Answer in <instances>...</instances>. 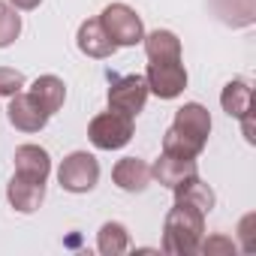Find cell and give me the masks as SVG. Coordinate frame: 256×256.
Segmentation results:
<instances>
[{
  "mask_svg": "<svg viewBox=\"0 0 256 256\" xmlns=\"http://www.w3.org/2000/svg\"><path fill=\"white\" fill-rule=\"evenodd\" d=\"M211 136V114L202 102H184L175 112V120L163 136V154H175L184 160H199Z\"/></svg>",
  "mask_w": 256,
  "mask_h": 256,
  "instance_id": "1",
  "label": "cell"
},
{
  "mask_svg": "<svg viewBox=\"0 0 256 256\" xmlns=\"http://www.w3.org/2000/svg\"><path fill=\"white\" fill-rule=\"evenodd\" d=\"M205 238V214L187 202H175L163 220V253L193 256Z\"/></svg>",
  "mask_w": 256,
  "mask_h": 256,
  "instance_id": "2",
  "label": "cell"
},
{
  "mask_svg": "<svg viewBox=\"0 0 256 256\" xmlns=\"http://www.w3.org/2000/svg\"><path fill=\"white\" fill-rule=\"evenodd\" d=\"M100 24H102V30L108 34V40L118 48H130V46H139L145 40L142 16L126 4H108L100 12Z\"/></svg>",
  "mask_w": 256,
  "mask_h": 256,
  "instance_id": "3",
  "label": "cell"
},
{
  "mask_svg": "<svg viewBox=\"0 0 256 256\" xmlns=\"http://www.w3.org/2000/svg\"><path fill=\"white\" fill-rule=\"evenodd\" d=\"M151 90H148V82L145 76L139 72H130V76H108V108L112 112H120L126 118H136L139 112H145V102H148Z\"/></svg>",
  "mask_w": 256,
  "mask_h": 256,
  "instance_id": "4",
  "label": "cell"
},
{
  "mask_svg": "<svg viewBox=\"0 0 256 256\" xmlns=\"http://www.w3.org/2000/svg\"><path fill=\"white\" fill-rule=\"evenodd\" d=\"M136 133V126H133V118H126L120 112H100L90 124H88V139L94 148L100 151H118L124 145H130Z\"/></svg>",
  "mask_w": 256,
  "mask_h": 256,
  "instance_id": "5",
  "label": "cell"
},
{
  "mask_svg": "<svg viewBox=\"0 0 256 256\" xmlns=\"http://www.w3.org/2000/svg\"><path fill=\"white\" fill-rule=\"evenodd\" d=\"M96 181H100V163L88 151H72L58 166V184L66 193H76V196L90 193L96 187Z\"/></svg>",
  "mask_w": 256,
  "mask_h": 256,
  "instance_id": "6",
  "label": "cell"
},
{
  "mask_svg": "<svg viewBox=\"0 0 256 256\" xmlns=\"http://www.w3.org/2000/svg\"><path fill=\"white\" fill-rule=\"evenodd\" d=\"M148 90L160 100H175L187 88V66L181 60H163V64H148L145 70Z\"/></svg>",
  "mask_w": 256,
  "mask_h": 256,
  "instance_id": "7",
  "label": "cell"
},
{
  "mask_svg": "<svg viewBox=\"0 0 256 256\" xmlns=\"http://www.w3.org/2000/svg\"><path fill=\"white\" fill-rule=\"evenodd\" d=\"M6 118H10V124L16 126V130H22V133H40V130H46V124H48V114L40 108V102L28 90H18L16 96H10Z\"/></svg>",
  "mask_w": 256,
  "mask_h": 256,
  "instance_id": "8",
  "label": "cell"
},
{
  "mask_svg": "<svg viewBox=\"0 0 256 256\" xmlns=\"http://www.w3.org/2000/svg\"><path fill=\"white\" fill-rule=\"evenodd\" d=\"M6 199L18 214H34L46 202V184L34 181V178H24V175H12L10 184H6Z\"/></svg>",
  "mask_w": 256,
  "mask_h": 256,
  "instance_id": "9",
  "label": "cell"
},
{
  "mask_svg": "<svg viewBox=\"0 0 256 256\" xmlns=\"http://www.w3.org/2000/svg\"><path fill=\"white\" fill-rule=\"evenodd\" d=\"M76 46H78L82 54H88V58H94V60H106V58H112V54L118 52V46L108 40V34H106L102 24H100V16L78 24Z\"/></svg>",
  "mask_w": 256,
  "mask_h": 256,
  "instance_id": "10",
  "label": "cell"
},
{
  "mask_svg": "<svg viewBox=\"0 0 256 256\" xmlns=\"http://www.w3.org/2000/svg\"><path fill=\"white\" fill-rule=\"evenodd\" d=\"M112 181L124 193H145L151 184V166L139 157H124L112 169Z\"/></svg>",
  "mask_w": 256,
  "mask_h": 256,
  "instance_id": "11",
  "label": "cell"
},
{
  "mask_svg": "<svg viewBox=\"0 0 256 256\" xmlns=\"http://www.w3.org/2000/svg\"><path fill=\"white\" fill-rule=\"evenodd\" d=\"M12 163H16V175L34 178V181H42V184L52 175V157L42 145H18Z\"/></svg>",
  "mask_w": 256,
  "mask_h": 256,
  "instance_id": "12",
  "label": "cell"
},
{
  "mask_svg": "<svg viewBox=\"0 0 256 256\" xmlns=\"http://www.w3.org/2000/svg\"><path fill=\"white\" fill-rule=\"evenodd\" d=\"M199 172V163L196 160H184V157H175V154H160L151 166V178L169 190H175L184 178L196 175Z\"/></svg>",
  "mask_w": 256,
  "mask_h": 256,
  "instance_id": "13",
  "label": "cell"
},
{
  "mask_svg": "<svg viewBox=\"0 0 256 256\" xmlns=\"http://www.w3.org/2000/svg\"><path fill=\"white\" fill-rule=\"evenodd\" d=\"M36 102H40V108L52 118L54 112H60L64 108V100H66V84H64V78H58V76H40V78H34V84H30V90H28Z\"/></svg>",
  "mask_w": 256,
  "mask_h": 256,
  "instance_id": "14",
  "label": "cell"
},
{
  "mask_svg": "<svg viewBox=\"0 0 256 256\" xmlns=\"http://www.w3.org/2000/svg\"><path fill=\"white\" fill-rule=\"evenodd\" d=\"M208 6L226 28H250L256 22V0H208Z\"/></svg>",
  "mask_w": 256,
  "mask_h": 256,
  "instance_id": "15",
  "label": "cell"
},
{
  "mask_svg": "<svg viewBox=\"0 0 256 256\" xmlns=\"http://www.w3.org/2000/svg\"><path fill=\"white\" fill-rule=\"evenodd\" d=\"M142 46H145L148 64H163V60H181V40H178V34H172V30H163V28H157V30L145 34Z\"/></svg>",
  "mask_w": 256,
  "mask_h": 256,
  "instance_id": "16",
  "label": "cell"
},
{
  "mask_svg": "<svg viewBox=\"0 0 256 256\" xmlns=\"http://www.w3.org/2000/svg\"><path fill=\"white\" fill-rule=\"evenodd\" d=\"M172 193H175V202H187V205L199 208L202 214H211V211H214V205H217L214 190L199 178V172H196V175H190V178H184Z\"/></svg>",
  "mask_w": 256,
  "mask_h": 256,
  "instance_id": "17",
  "label": "cell"
},
{
  "mask_svg": "<svg viewBox=\"0 0 256 256\" xmlns=\"http://www.w3.org/2000/svg\"><path fill=\"white\" fill-rule=\"evenodd\" d=\"M220 106L229 118L241 120L244 114H250V106H253V88L247 78H232L226 82L223 94H220Z\"/></svg>",
  "mask_w": 256,
  "mask_h": 256,
  "instance_id": "18",
  "label": "cell"
},
{
  "mask_svg": "<svg viewBox=\"0 0 256 256\" xmlns=\"http://www.w3.org/2000/svg\"><path fill=\"white\" fill-rule=\"evenodd\" d=\"M96 250L102 256H120L130 250V232H126L124 223L118 220H106L96 232Z\"/></svg>",
  "mask_w": 256,
  "mask_h": 256,
  "instance_id": "19",
  "label": "cell"
},
{
  "mask_svg": "<svg viewBox=\"0 0 256 256\" xmlns=\"http://www.w3.org/2000/svg\"><path fill=\"white\" fill-rule=\"evenodd\" d=\"M22 36V16L16 6L0 4V48H10Z\"/></svg>",
  "mask_w": 256,
  "mask_h": 256,
  "instance_id": "20",
  "label": "cell"
},
{
  "mask_svg": "<svg viewBox=\"0 0 256 256\" xmlns=\"http://www.w3.org/2000/svg\"><path fill=\"white\" fill-rule=\"evenodd\" d=\"M24 84H28L24 72L12 66H0V96H16L18 90H24Z\"/></svg>",
  "mask_w": 256,
  "mask_h": 256,
  "instance_id": "21",
  "label": "cell"
},
{
  "mask_svg": "<svg viewBox=\"0 0 256 256\" xmlns=\"http://www.w3.org/2000/svg\"><path fill=\"white\" fill-rule=\"evenodd\" d=\"M235 241L226 238V235H211V238H202L199 241V250L196 253H205V256H214V253H235Z\"/></svg>",
  "mask_w": 256,
  "mask_h": 256,
  "instance_id": "22",
  "label": "cell"
},
{
  "mask_svg": "<svg viewBox=\"0 0 256 256\" xmlns=\"http://www.w3.org/2000/svg\"><path fill=\"white\" fill-rule=\"evenodd\" d=\"M40 4H42V0H10V6H16V10H24V12L36 10Z\"/></svg>",
  "mask_w": 256,
  "mask_h": 256,
  "instance_id": "23",
  "label": "cell"
}]
</instances>
